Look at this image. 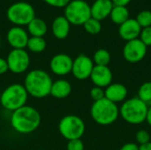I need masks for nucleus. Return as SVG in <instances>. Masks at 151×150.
Segmentation results:
<instances>
[{"label": "nucleus", "instance_id": "nucleus-1", "mask_svg": "<svg viewBox=\"0 0 151 150\" xmlns=\"http://www.w3.org/2000/svg\"><path fill=\"white\" fill-rule=\"evenodd\" d=\"M12 127L19 133L27 134L35 132L41 124V115L32 106L25 105L14 111L11 116Z\"/></svg>", "mask_w": 151, "mask_h": 150}, {"label": "nucleus", "instance_id": "nucleus-2", "mask_svg": "<svg viewBox=\"0 0 151 150\" xmlns=\"http://www.w3.org/2000/svg\"><path fill=\"white\" fill-rule=\"evenodd\" d=\"M52 80L50 74L42 69L30 71L24 80V87L27 94L35 98H44L50 95Z\"/></svg>", "mask_w": 151, "mask_h": 150}, {"label": "nucleus", "instance_id": "nucleus-3", "mask_svg": "<svg viewBox=\"0 0 151 150\" xmlns=\"http://www.w3.org/2000/svg\"><path fill=\"white\" fill-rule=\"evenodd\" d=\"M90 115L93 120L101 126H109L117 121L119 117V109L116 103L106 98L94 102Z\"/></svg>", "mask_w": 151, "mask_h": 150}, {"label": "nucleus", "instance_id": "nucleus-4", "mask_svg": "<svg viewBox=\"0 0 151 150\" xmlns=\"http://www.w3.org/2000/svg\"><path fill=\"white\" fill-rule=\"evenodd\" d=\"M149 105L138 97L124 101L119 108V116L128 124L140 125L146 121Z\"/></svg>", "mask_w": 151, "mask_h": 150}, {"label": "nucleus", "instance_id": "nucleus-5", "mask_svg": "<svg viewBox=\"0 0 151 150\" xmlns=\"http://www.w3.org/2000/svg\"><path fill=\"white\" fill-rule=\"evenodd\" d=\"M28 94L25 87L19 83L8 86L1 94L0 103L4 109L14 111L26 105Z\"/></svg>", "mask_w": 151, "mask_h": 150}, {"label": "nucleus", "instance_id": "nucleus-6", "mask_svg": "<svg viewBox=\"0 0 151 150\" xmlns=\"http://www.w3.org/2000/svg\"><path fill=\"white\" fill-rule=\"evenodd\" d=\"M84 121L76 115H66L59 122L58 130L60 134L67 141L81 139L85 133Z\"/></svg>", "mask_w": 151, "mask_h": 150}, {"label": "nucleus", "instance_id": "nucleus-7", "mask_svg": "<svg viewBox=\"0 0 151 150\" xmlns=\"http://www.w3.org/2000/svg\"><path fill=\"white\" fill-rule=\"evenodd\" d=\"M6 15L8 19L18 27L28 25L35 18L34 7L27 2H17L11 4Z\"/></svg>", "mask_w": 151, "mask_h": 150}, {"label": "nucleus", "instance_id": "nucleus-8", "mask_svg": "<svg viewBox=\"0 0 151 150\" xmlns=\"http://www.w3.org/2000/svg\"><path fill=\"white\" fill-rule=\"evenodd\" d=\"M65 17L73 25H83L91 18L90 5L84 0H73L65 6Z\"/></svg>", "mask_w": 151, "mask_h": 150}, {"label": "nucleus", "instance_id": "nucleus-9", "mask_svg": "<svg viewBox=\"0 0 151 150\" xmlns=\"http://www.w3.org/2000/svg\"><path fill=\"white\" fill-rule=\"evenodd\" d=\"M9 71L19 74L26 72L30 65V57L25 49H12L6 58Z\"/></svg>", "mask_w": 151, "mask_h": 150}, {"label": "nucleus", "instance_id": "nucleus-10", "mask_svg": "<svg viewBox=\"0 0 151 150\" xmlns=\"http://www.w3.org/2000/svg\"><path fill=\"white\" fill-rule=\"evenodd\" d=\"M146 54L147 46L138 38L127 42L123 49L124 58L131 64L139 63L145 57Z\"/></svg>", "mask_w": 151, "mask_h": 150}, {"label": "nucleus", "instance_id": "nucleus-11", "mask_svg": "<svg viewBox=\"0 0 151 150\" xmlns=\"http://www.w3.org/2000/svg\"><path fill=\"white\" fill-rule=\"evenodd\" d=\"M95 64L93 60L86 55H79L73 62L72 73L79 80H84L90 77Z\"/></svg>", "mask_w": 151, "mask_h": 150}, {"label": "nucleus", "instance_id": "nucleus-12", "mask_svg": "<svg viewBox=\"0 0 151 150\" xmlns=\"http://www.w3.org/2000/svg\"><path fill=\"white\" fill-rule=\"evenodd\" d=\"M73 60L67 54H57L50 61L51 72L58 76H65L72 72Z\"/></svg>", "mask_w": 151, "mask_h": 150}, {"label": "nucleus", "instance_id": "nucleus-13", "mask_svg": "<svg viewBox=\"0 0 151 150\" xmlns=\"http://www.w3.org/2000/svg\"><path fill=\"white\" fill-rule=\"evenodd\" d=\"M89 78L95 86L104 88L112 83L113 75L108 66L95 65Z\"/></svg>", "mask_w": 151, "mask_h": 150}, {"label": "nucleus", "instance_id": "nucleus-14", "mask_svg": "<svg viewBox=\"0 0 151 150\" xmlns=\"http://www.w3.org/2000/svg\"><path fill=\"white\" fill-rule=\"evenodd\" d=\"M6 37L12 49H25L29 39L27 31L18 26L10 28Z\"/></svg>", "mask_w": 151, "mask_h": 150}, {"label": "nucleus", "instance_id": "nucleus-15", "mask_svg": "<svg viewBox=\"0 0 151 150\" xmlns=\"http://www.w3.org/2000/svg\"><path fill=\"white\" fill-rule=\"evenodd\" d=\"M141 31L142 27L137 22V20L135 19L130 18L127 21L119 25V36L127 42L137 39L138 36H140Z\"/></svg>", "mask_w": 151, "mask_h": 150}, {"label": "nucleus", "instance_id": "nucleus-16", "mask_svg": "<svg viewBox=\"0 0 151 150\" xmlns=\"http://www.w3.org/2000/svg\"><path fill=\"white\" fill-rule=\"evenodd\" d=\"M127 94L128 91L127 87L121 83H111L104 89L105 98L116 104L124 102Z\"/></svg>", "mask_w": 151, "mask_h": 150}, {"label": "nucleus", "instance_id": "nucleus-17", "mask_svg": "<svg viewBox=\"0 0 151 150\" xmlns=\"http://www.w3.org/2000/svg\"><path fill=\"white\" fill-rule=\"evenodd\" d=\"M113 6L111 0H96L90 6L91 17L101 21L110 16Z\"/></svg>", "mask_w": 151, "mask_h": 150}, {"label": "nucleus", "instance_id": "nucleus-18", "mask_svg": "<svg viewBox=\"0 0 151 150\" xmlns=\"http://www.w3.org/2000/svg\"><path fill=\"white\" fill-rule=\"evenodd\" d=\"M70 22L65 16H58L52 22V33L58 39H65L70 32Z\"/></svg>", "mask_w": 151, "mask_h": 150}, {"label": "nucleus", "instance_id": "nucleus-19", "mask_svg": "<svg viewBox=\"0 0 151 150\" xmlns=\"http://www.w3.org/2000/svg\"><path fill=\"white\" fill-rule=\"evenodd\" d=\"M72 92V85L66 80H58L52 83L50 95L57 99H64L70 95Z\"/></svg>", "mask_w": 151, "mask_h": 150}, {"label": "nucleus", "instance_id": "nucleus-20", "mask_svg": "<svg viewBox=\"0 0 151 150\" xmlns=\"http://www.w3.org/2000/svg\"><path fill=\"white\" fill-rule=\"evenodd\" d=\"M27 28L29 34L35 37H43L48 29L45 21L39 18L33 19L27 25Z\"/></svg>", "mask_w": 151, "mask_h": 150}, {"label": "nucleus", "instance_id": "nucleus-21", "mask_svg": "<svg viewBox=\"0 0 151 150\" xmlns=\"http://www.w3.org/2000/svg\"><path fill=\"white\" fill-rule=\"evenodd\" d=\"M111 20L118 25H121L129 19V11L127 6L114 5L110 14Z\"/></svg>", "mask_w": 151, "mask_h": 150}, {"label": "nucleus", "instance_id": "nucleus-22", "mask_svg": "<svg viewBox=\"0 0 151 150\" xmlns=\"http://www.w3.org/2000/svg\"><path fill=\"white\" fill-rule=\"evenodd\" d=\"M27 48L34 52V53H40L42 52L46 48V42L43 37H35L31 36L28 39Z\"/></svg>", "mask_w": 151, "mask_h": 150}, {"label": "nucleus", "instance_id": "nucleus-23", "mask_svg": "<svg viewBox=\"0 0 151 150\" xmlns=\"http://www.w3.org/2000/svg\"><path fill=\"white\" fill-rule=\"evenodd\" d=\"M92 60L95 65L108 66V65L111 62V54L107 50L99 49L95 52Z\"/></svg>", "mask_w": 151, "mask_h": 150}, {"label": "nucleus", "instance_id": "nucleus-24", "mask_svg": "<svg viewBox=\"0 0 151 150\" xmlns=\"http://www.w3.org/2000/svg\"><path fill=\"white\" fill-rule=\"evenodd\" d=\"M140 100L147 104L151 102V81L142 83L138 89V96Z\"/></svg>", "mask_w": 151, "mask_h": 150}, {"label": "nucleus", "instance_id": "nucleus-25", "mask_svg": "<svg viewBox=\"0 0 151 150\" xmlns=\"http://www.w3.org/2000/svg\"><path fill=\"white\" fill-rule=\"evenodd\" d=\"M84 29L90 34H96L100 33L102 29L101 22L94 18H89L84 24H83Z\"/></svg>", "mask_w": 151, "mask_h": 150}, {"label": "nucleus", "instance_id": "nucleus-26", "mask_svg": "<svg viewBox=\"0 0 151 150\" xmlns=\"http://www.w3.org/2000/svg\"><path fill=\"white\" fill-rule=\"evenodd\" d=\"M135 19L137 20L142 28L151 27V11L149 10L140 11Z\"/></svg>", "mask_w": 151, "mask_h": 150}, {"label": "nucleus", "instance_id": "nucleus-27", "mask_svg": "<svg viewBox=\"0 0 151 150\" xmlns=\"http://www.w3.org/2000/svg\"><path fill=\"white\" fill-rule=\"evenodd\" d=\"M135 141L139 146L147 144L151 141V134L146 130H139L135 134Z\"/></svg>", "mask_w": 151, "mask_h": 150}, {"label": "nucleus", "instance_id": "nucleus-28", "mask_svg": "<svg viewBox=\"0 0 151 150\" xmlns=\"http://www.w3.org/2000/svg\"><path fill=\"white\" fill-rule=\"evenodd\" d=\"M90 97L92 98V100L94 102L102 100L104 98H105V95H104V89L103 88L100 87H93L90 90Z\"/></svg>", "mask_w": 151, "mask_h": 150}, {"label": "nucleus", "instance_id": "nucleus-29", "mask_svg": "<svg viewBox=\"0 0 151 150\" xmlns=\"http://www.w3.org/2000/svg\"><path fill=\"white\" fill-rule=\"evenodd\" d=\"M140 40L148 47L151 46V27L142 28L140 34Z\"/></svg>", "mask_w": 151, "mask_h": 150}, {"label": "nucleus", "instance_id": "nucleus-30", "mask_svg": "<svg viewBox=\"0 0 151 150\" xmlns=\"http://www.w3.org/2000/svg\"><path fill=\"white\" fill-rule=\"evenodd\" d=\"M66 150H84V144L81 139L68 141Z\"/></svg>", "mask_w": 151, "mask_h": 150}, {"label": "nucleus", "instance_id": "nucleus-31", "mask_svg": "<svg viewBox=\"0 0 151 150\" xmlns=\"http://www.w3.org/2000/svg\"><path fill=\"white\" fill-rule=\"evenodd\" d=\"M43 1L50 6L61 8V7H65L71 0H43Z\"/></svg>", "mask_w": 151, "mask_h": 150}, {"label": "nucleus", "instance_id": "nucleus-32", "mask_svg": "<svg viewBox=\"0 0 151 150\" xmlns=\"http://www.w3.org/2000/svg\"><path fill=\"white\" fill-rule=\"evenodd\" d=\"M119 150H139V146L137 143L128 142L124 144Z\"/></svg>", "mask_w": 151, "mask_h": 150}, {"label": "nucleus", "instance_id": "nucleus-33", "mask_svg": "<svg viewBox=\"0 0 151 150\" xmlns=\"http://www.w3.org/2000/svg\"><path fill=\"white\" fill-rule=\"evenodd\" d=\"M7 71H9V68L6 59L0 57V75L4 74Z\"/></svg>", "mask_w": 151, "mask_h": 150}, {"label": "nucleus", "instance_id": "nucleus-34", "mask_svg": "<svg viewBox=\"0 0 151 150\" xmlns=\"http://www.w3.org/2000/svg\"><path fill=\"white\" fill-rule=\"evenodd\" d=\"M130 1L131 0H111L114 5H121V6H126L130 3Z\"/></svg>", "mask_w": 151, "mask_h": 150}, {"label": "nucleus", "instance_id": "nucleus-35", "mask_svg": "<svg viewBox=\"0 0 151 150\" xmlns=\"http://www.w3.org/2000/svg\"><path fill=\"white\" fill-rule=\"evenodd\" d=\"M146 122L151 126V106L149 107V109H148V112H147V116H146Z\"/></svg>", "mask_w": 151, "mask_h": 150}, {"label": "nucleus", "instance_id": "nucleus-36", "mask_svg": "<svg viewBox=\"0 0 151 150\" xmlns=\"http://www.w3.org/2000/svg\"><path fill=\"white\" fill-rule=\"evenodd\" d=\"M139 150H151V141L147 144L139 146Z\"/></svg>", "mask_w": 151, "mask_h": 150}, {"label": "nucleus", "instance_id": "nucleus-37", "mask_svg": "<svg viewBox=\"0 0 151 150\" xmlns=\"http://www.w3.org/2000/svg\"><path fill=\"white\" fill-rule=\"evenodd\" d=\"M150 134H151V133H150Z\"/></svg>", "mask_w": 151, "mask_h": 150}]
</instances>
